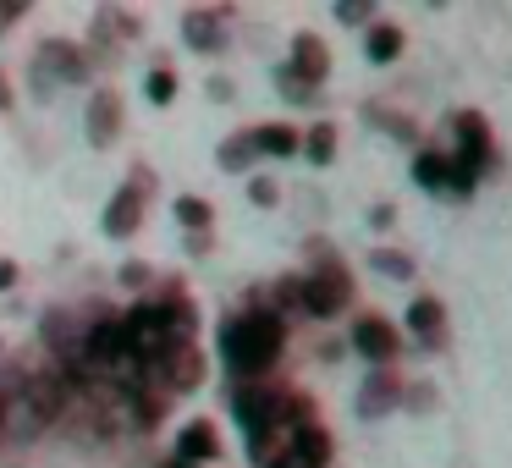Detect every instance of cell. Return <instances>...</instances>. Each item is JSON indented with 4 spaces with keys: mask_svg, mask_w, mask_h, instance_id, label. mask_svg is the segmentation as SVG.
I'll return each mask as SVG.
<instances>
[{
    "mask_svg": "<svg viewBox=\"0 0 512 468\" xmlns=\"http://www.w3.org/2000/svg\"><path fill=\"white\" fill-rule=\"evenodd\" d=\"M193 309L182 298H166V303H133L122 314V331H127V364H138V375H160L171 353L193 347Z\"/></svg>",
    "mask_w": 512,
    "mask_h": 468,
    "instance_id": "6da1fadb",
    "label": "cell"
},
{
    "mask_svg": "<svg viewBox=\"0 0 512 468\" xmlns=\"http://www.w3.org/2000/svg\"><path fill=\"white\" fill-rule=\"evenodd\" d=\"M281 347H287V325L270 309L232 314V320L221 325V358L232 364V375H265L281 358Z\"/></svg>",
    "mask_w": 512,
    "mask_h": 468,
    "instance_id": "7a4b0ae2",
    "label": "cell"
},
{
    "mask_svg": "<svg viewBox=\"0 0 512 468\" xmlns=\"http://www.w3.org/2000/svg\"><path fill=\"white\" fill-rule=\"evenodd\" d=\"M232 413L237 424L248 430V441L270 430H292V424H309V402L292 397V391H270V386H243L232 391Z\"/></svg>",
    "mask_w": 512,
    "mask_h": 468,
    "instance_id": "3957f363",
    "label": "cell"
},
{
    "mask_svg": "<svg viewBox=\"0 0 512 468\" xmlns=\"http://www.w3.org/2000/svg\"><path fill=\"white\" fill-rule=\"evenodd\" d=\"M78 353H83V364H89V369H116V364H127V331H122V314H105V320H94L89 331H83Z\"/></svg>",
    "mask_w": 512,
    "mask_h": 468,
    "instance_id": "277c9868",
    "label": "cell"
},
{
    "mask_svg": "<svg viewBox=\"0 0 512 468\" xmlns=\"http://www.w3.org/2000/svg\"><path fill=\"white\" fill-rule=\"evenodd\" d=\"M347 298H353V281H347L342 265H325L314 276H303V309L309 314H342Z\"/></svg>",
    "mask_w": 512,
    "mask_h": 468,
    "instance_id": "5b68a950",
    "label": "cell"
},
{
    "mask_svg": "<svg viewBox=\"0 0 512 468\" xmlns=\"http://www.w3.org/2000/svg\"><path fill=\"white\" fill-rule=\"evenodd\" d=\"M144 204H149V182L133 177L116 188V199L105 204V237H133L138 221H144Z\"/></svg>",
    "mask_w": 512,
    "mask_h": 468,
    "instance_id": "8992f818",
    "label": "cell"
},
{
    "mask_svg": "<svg viewBox=\"0 0 512 468\" xmlns=\"http://www.w3.org/2000/svg\"><path fill=\"white\" fill-rule=\"evenodd\" d=\"M325 72H331V56H325V45L314 34H303L298 45H292V67L287 78L298 83V89H309V83H325Z\"/></svg>",
    "mask_w": 512,
    "mask_h": 468,
    "instance_id": "52a82bcc",
    "label": "cell"
},
{
    "mask_svg": "<svg viewBox=\"0 0 512 468\" xmlns=\"http://www.w3.org/2000/svg\"><path fill=\"white\" fill-rule=\"evenodd\" d=\"M353 347L364 358H375V364H386V358L397 353V331H391L386 320H375V314H364V320L353 325Z\"/></svg>",
    "mask_w": 512,
    "mask_h": 468,
    "instance_id": "ba28073f",
    "label": "cell"
},
{
    "mask_svg": "<svg viewBox=\"0 0 512 468\" xmlns=\"http://www.w3.org/2000/svg\"><path fill=\"white\" fill-rule=\"evenodd\" d=\"M155 380H166L171 391H193V386L204 380V353H199V347H182V353H171L166 364H160Z\"/></svg>",
    "mask_w": 512,
    "mask_h": 468,
    "instance_id": "9c48e42d",
    "label": "cell"
},
{
    "mask_svg": "<svg viewBox=\"0 0 512 468\" xmlns=\"http://www.w3.org/2000/svg\"><path fill=\"white\" fill-rule=\"evenodd\" d=\"M61 402H67V375H39L34 386H28V408H34V419H56Z\"/></svg>",
    "mask_w": 512,
    "mask_h": 468,
    "instance_id": "30bf717a",
    "label": "cell"
},
{
    "mask_svg": "<svg viewBox=\"0 0 512 468\" xmlns=\"http://www.w3.org/2000/svg\"><path fill=\"white\" fill-rule=\"evenodd\" d=\"M116 127H122V100H116L111 89L94 94V100H89V138H94V144H111Z\"/></svg>",
    "mask_w": 512,
    "mask_h": 468,
    "instance_id": "8fae6325",
    "label": "cell"
},
{
    "mask_svg": "<svg viewBox=\"0 0 512 468\" xmlns=\"http://www.w3.org/2000/svg\"><path fill=\"white\" fill-rule=\"evenodd\" d=\"M221 452V441H215V424H188V430L177 435V457L182 463H204V457H215Z\"/></svg>",
    "mask_w": 512,
    "mask_h": 468,
    "instance_id": "7c38bea8",
    "label": "cell"
},
{
    "mask_svg": "<svg viewBox=\"0 0 512 468\" xmlns=\"http://www.w3.org/2000/svg\"><path fill=\"white\" fill-rule=\"evenodd\" d=\"M39 67H45V72H61L67 83H83V78H89V61H83L72 45H45V50H39Z\"/></svg>",
    "mask_w": 512,
    "mask_h": 468,
    "instance_id": "4fadbf2b",
    "label": "cell"
},
{
    "mask_svg": "<svg viewBox=\"0 0 512 468\" xmlns=\"http://www.w3.org/2000/svg\"><path fill=\"white\" fill-rule=\"evenodd\" d=\"M188 45L221 50V12H188Z\"/></svg>",
    "mask_w": 512,
    "mask_h": 468,
    "instance_id": "5bb4252c",
    "label": "cell"
},
{
    "mask_svg": "<svg viewBox=\"0 0 512 468\" xmlns=\"http://www.w3.org/2000/svg\"><path fill=\"white\" fill-rule=\"evenodd\" d=\"M292 149H298L292 127H259L254 133V155H292Z\"/></svg>",
    "mask_w": 512,
    "mask_h": 468,
    "instance_id": "9a60e30c",
    "label": "cell"
},
{
    "mask_svg": "<svg viewBox=\"0 0 512 468\" xmlns=\"http://www.w3.org/2000/svg\"><path fill=\"white\" fill-rule=\"evenodd\" d=\"M408 325L424 336V342H435V336H441V309H435V298H419V303H413V309H408Z\"/></svg>",
    "mask_w": 512,
    "mask_h": 468,
    "instance_id": "2e32d148",
    "label": "cell"
},
{
    "mask_svg": "<svg viewBox=\"0 0 512 468\" xmlns=\"http://www.w3.org/2000/svg\"><path fill=\"white\" fill-rule=\"evenodd\" d=\"M419 182H424V188H446V182H452V160L419 155Z\"/></svg>",
    "mask_w": 512,
    "mask_h": 468,
    "instance_id": "e0dca14e",
    "label": "cell"
},
{
    "mask_svg": "<svg viewBox=\"0 0 512 468\" xmlns=\"http://www.w3.org/2000/svg\"><path fill=\"white\" fill-rule=\"evenodd\" d=\"M265 468H320V463H314V457H303L298 446H292V430H287V435H281V446H276V457H270Z\"/></svg>",
    "mask_w": 512,
    "mask_h": 468,
    "instance_id": "ac0fdd59",
    "label": "cell"
},
{
    "mask_svg": "<svg viewBox=\"0 0 512 468\" xmlns=\"http://www.w3.org/2000/svg\"><path fill=\"white\" fill-rule=\"evenodd\" d=\"M402 50V34L397 28H375V34H369V61H391Z\"/></svg>",
    "mask_w": 512,
    "mask_h": 468,
    "instance_id": "d6986e66",
    "label": "cell"
},
{
    "mask_svg": "<svg viewBox=\"0 0 512 468\" xmlns=\"http://www.w3.org/2000/svg\"><path fill=\"white\" fill-rule=\"evenodd\" d=\"M177 221L188 226V232H204V226H210V204L204 199H177Z\"/></svg>",
    "mask_w": 512,
    "mask_h": 468,
    "instance_id": "ffe728a7",
    "label": "cell"
},
{
    "mask_svg": "<svg viewBox=\"0 0 512 468\" xmlns=\"http://www.w3.org/2000/svg\"><path fill=\"white\" fill-rule=\"evenodd\" d=\"M248 160H254V138H232V144H221V166L226 171L248 166Z\"/></svg>",
    "mask_w": 512,
    "mask_h": 468,
    "instance_id": "44dd1931",
    "label": "cell"
},
{
    "mask_svg": "<svg viewBox=\"0 0 512 468\" xmlns=\"http://www.w3.org/2000/svg\"><path fill=\"white\" fill-rule=\"evenodd\" d=\"M331 155H336V133H331V127H314V133H309V160H320V166H325Z\"/></svg>",
    "mask_w": 512,
    "mask_h": 468,
    "instance_id": "7402d4cb",
    "label": "cell"
},
{
    "mask_svg": "<svg viewBox=\"0 0 512 468\" xmlns=\"http://www.w3.org/2000/svg\"><path fill=\"white\" fill-rule=\"evenodd\" d=\"M144 89H149V100H155V105H166L171 94H177V78H171V72L160 67V72H149V83H144Z\"/></svg>",
    "mask_w": 512,
    "mask_h": 468,
    "instance_id": "603a6c76",
    "label": "cell"
},
{
    "mask_svg": "<svg viewBox=\"0 0 512 468\" xmlns=\"http://www.w3.org/2000/svg\"><path fill=\"white\" fill-rule=\"evenodd\" d=\"M386 402H391V386H386V380H369V386H364V402H358V408H364V413H380Z\"/></svg>",
    "mask_w": 512,
    "mask_h": 468,
    "instance_id": "cb8c5ba5",
    "label": "cell"
},
{
    "mask_svg": "<svg viewBox=\"0 0 512 468\" xmlns=\"http://www.w3.org/2000/svg\"><path fill=\"white\" fill-rule=\"evenodd\" d=\"M276 298H281V309H303V281H281Z\"/></svg>",
    "mask_w": 512,
    "mask_h": 468,
    "instance_id": "d4e9b609",
    "label": "cell"
},
{
    "mask_svg": "<svg viewBox=\"0 0 512 468\" xmlns=\"http://www.w3.org/2000/svg\"><path fill=\"white\" fill-rule=\"evenodd\" d=\"M23 12H28L23 0H0V34H6V28H12V23H17V17H23Z\"/></svg>",
    "mask_w": 512,
    "mask_h": 468,
    "instance_id": "484cf974",
    "label": "cell"
},
{
    "mask_svg": "<svg viewBox=\"0 0 512 468\" xmlns=\"http://www.w3.org/2000/svg\"><path fill=\"white\" fill-rule=\"evenodd\" d=\"M375 265L386 270V276H408V259L402 254H375Z\"/></svg>",
    "mask_w": 512,
    "mask_h": 468,
    "instance_id": "4316f807",
    "label": "cell"
},
{
    "mask_svg": "<svg viewBox=\"0 0 512 468\" xmlns=\"http://www.w3.org/2000/svg\"><path fill=\"white\" fill-rule=\"evenodd\" d=\"M248 193H254V204H276V182H265V177H259Z\"/></svg>",
    "mask_w": 512,
    "mask_h": 468,
    "instance_id": "83f0119b",
    "label": "cell"
},
{
    "mask_svg": "<svg viewBox=\"0 0 512 468\" xmlns=\"http://www.w3.org/2000/svg\"><path fill=\"white\" fill-rule=\"evenodd\" d=\"M336 17H342V23H364V17H369V6H342Z\"/></svg>",
    "mask_w": 512,
    "mask_h": 468,
    "instance_id": "f1b7e54d",
    "label": "cell"
},
{
    "mask_svg": "<svg viewBox=\"0 0 512 468\" xmlns=\"http://www.w3.org/2000/svg\"><path fill=\"white\" fill-rule=\"evenodd\" d=\"M12 281H17V265H6V259H0V292L12 287Z\"/></svg>",
    "mask_w": 512,
    "mask_h": 468,
    "instance_id": "f546056e",
    "label": "cell"
},
{
    "mask_svg": "<svg viewBox=\"0 0 512 468\" xmlns=\"http://www.w3.org/2000/svg\"><path fill=\"white\" fill-rule=\"evenodd\" d=\"M6 105H12V89H6V72H0V111H6Z\"/></svg>",
    "mask_w": 512,
    "mask_h": 468,
    "instance_id": "4dcf8cb0",
    "label": "cell"
},
{
    "mask_svg": "<svg viewBox=\"0 0 512 468\" xmlns=\"http://www.w3.org/2000/svg\"><path fill=\"white\" fill-rule=\"evenodd\" d=\"M0 419H6V397H0Z\"/></svg>",
    "mask_w": 512,
    "mask_h": 468,
    "instance_id": "1f68e13d",
    "label": "cell"
}]
</instances>
